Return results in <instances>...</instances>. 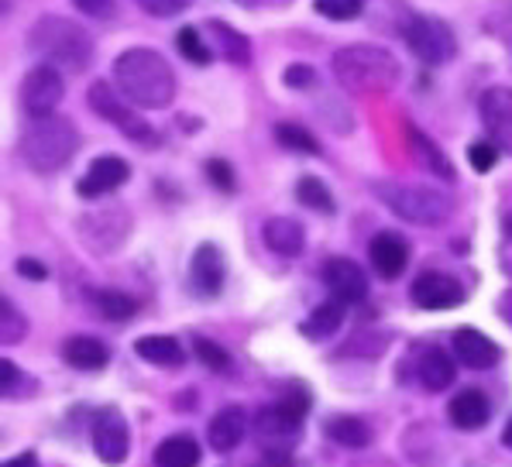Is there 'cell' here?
<instances>
[{
  "label": "cell",
  "mask_w": 512,
  "mask_h": 467,
  "mask_svg": "<svg viewBox=\"0 0 512 467\" xmlns=\"http://www.w3.org/2000/svg\"><path fill=\"white\" fill-rule=\"evenodd\" d=\"M454 354H458V361L471 371H485L499 361V347H495L482 330H471V327L454 334Z\"/></svg>",
  "instance_id": "obj_17"
},
{
  "label": "cell",
  "mask_w": 512,
  "mask_h": 467,
  "mask_svg": "<svg viewBox=\"0 0 512 467\" xmlns=\"http://www.w3.org/2000/svg\"><path fill=\"white\" fill-rule=\"evenodd\" d=\"M131 176V165L124 162L121 155H100L93 158L90 172L80 179V186H76V193L83 196V200H97V196H107L114 193V189H121L124 182Z\"/></svg>",
  "instance_id": "obj_13"
},
{
  "label": "cell",
  "mask_w": 512,
  "mask_h": 467,
  "mask_svg": "<svg viewBox=\"0 0 512 467\" xmlns=\"http://www.w3.org/2000/svg\"><path fill=\"white\" fill-rule=\"evenodd\" d=\"M62 358L80 371H100L110 361V351L104 340H97V337H69L66 344H62Z\"/></svg>",
  "instance_id": "obj_22"
},
{
  "label": "cell",
  "mask_w": 512,
  "mask_h": 467,
  "mask_svg": "<svg viewBox=\"0 0 512 467\" xmlns=\"http://www.w3.org/2000/svg\"><path fill=\"white\" fill-rule=\"evenodd\" d=\"M509 234H512V220H509Z\"/></svg>",
  "instance_id": "obj_46"
},
{
  "label": "cell",
  "mask_w": 512,
  "mask_h": 467,
  "mask_svg": "<svg viewBox=\"0 0 512 467\" xmlns=\"http://www.w3.org/2000/svg\"><path fill=\"white\" fill-rule=\"evenodd\" d=\"M193 351H196V358L207 364L210 371H227V368H231V358H227V351L220 344H214V340L196 337L193 340Z\"/></svg>",
  "instance_id": "obj_35"
},
{
  "label": "cell",
  "mask_w": 512,
  "mask_h": 467,
  "mask_svg": "<svg viewBox=\"0 0 512 467\" xmlns=\"http://www.w3.org/2000/svg\"><path fill=\"white\" fill-rule=\"evenodd\" d=\"M189 0H138V7H145L148 14H155V18H172V14H179Z\"/></svg>",
  "instance_id": "obj_39"
},
{
  "label": "cell",
  "mask_w": 512,
  "mask_h": 467,
  "mask_svg": "<svg viewBox=\"0 0 512 467\" xmlns=\"http://www.w3.org/2000/svg\"><path fill=\"white\" fill-rule=\"evenodd\" d=\"M468 162L475 172H492L495 162H499V145H495V141H475V145L468 148Z\"/></svg>",
  "instance_id": "obj_36"
},
{
  "label": "cell",
  "mask_w": 512,
  "mask_h": 467,
  "mask_svg": "<svg viewBox=\"0 0 512 467\" xmlns=\"http://www.w3.org/2000/svg\"><path fill=\"white\" fill-rule=\"evenodd\" d=\"M265 244L282 258H296L306 248V234L293 217H272L265 220Z\"/></svg>",
  "instance_id": "obj_20"
},
{
  "label": "cell",
  "mask_w": 512,
  "mask_h": 467,
  "mask_svg": "<svg viewBox=\"0 0 512 467\" xmlns=\"http://www.w3.org/2000/svg\"><path fill=\"white\" fill-rule=\"evenodd\" d=\"M378 200L385 203L396 217L420 227H437L454 213V200L433 186H409V182H382L375 186Z\"/></svg>",
  "instance_id": "obj_5"
},
{
  "label": "cell",
  "mask_w": 512,
  "mask_h": 467,
  "mask_svg": "<svg viewBox=\"0 0 512 467\" xmlns=\"http://www.w3.org/2000/svg\"><path fill=\"white\" fill-rule=\"evenodd\" d=\"M416 375H420V382H423V389L427 392H444V389H451L454 385V378H458V368H454V361H451V354L447 351H427L420 358V368H416Z\"/></svg>",
  "instance_id": "obj_23"
},
{
  "label": "cell",
  "mask_w": 512,
  "mask_h": 467,
  "mask_svg": "<svg viewBox=\"0 0 512 467\" xmlns=\"http://www.w3.org/2000/svg\"><path fill=\"white\" fill-rule=\"evenodd\" d=\"M502 440H506V447L512 450V419H509V426H506V433H502Z\"/></svg>",
  "instance_id": "obj_45"
},
{
  "label": "cell",
  "mask_w": 512,
  "mask_h": 467,
  "mask_svg": "<svg viewBox=\"0 0 512 467\" xmlns=\"http://www.w3.org/2000/svg\"><path fill=\"white\" fill-rule=\"evenodd\" d=\"M296 200L317 213H334V196L317 176H303L296 182Z\"/></svg>",
  "instance_id": "obj_30"
},
{
  "label": "cell",
  "mask_w": 512,
  "mask_h": 467,
  "mask_svg": "<svg viewBox=\"0 0 512 467\" xmlns=\"http://www.w3.org/2000/svg\"><path fill=\"white\" fill-rule=\"evenodd\" d=\"M499 310H502V316H506V323L512 327V292H506V299H502V306H499Z\"/></svg>",
  "instance_id": "obj_44"
},
{
  "label": "cell",
  "mask_w": 512,
  "mask_h": 467,
  "mask_svg": "<svg viewBox=\"0 0 512 467\" xmlns=\"http://www.w3.org/2000/svg\"><path fill=\"white\" fill-rule=\"evenodd\" d=\"M189 286L203 299H214L217 292L224 289V255H220L214 244H200V248L193 251V261H189Z\"/></svg>",
  "instance_id": "obj_15"
},
{
  "label": "cell",
  "mask_w": 512,
  "mask_h": 467,
  "mask_svg": "<svg viewBox=\"0 0 512 467\" xmlns=\"http://www.w3.org/2000/svg\"><path fill=\"white\" fill-rule=\"evenodd\" d=\"M200 464V443L193 437H169L155 447V467H196Z\"/></svg>",
  "instance_id": "obj_24"
},
{
  "label": "cell",
  "mask_w": 512,
  "mask_h": 467,
  "mask_svg": "<svg viewBox=\"0 0 512 467\" xmlns=\"http://www.w3.org/2000/svg\"><path fill=\"white\" fill-rule=\"evenodd\" d=\"M306 413H310V395L306 392H299L293 389L286 395V399H279L275 406L269 409H262L255 419V426H258V437L262 440H275V443H282V440H296L299 437V426H303V419Z\"/></svg>",
  "instance_id": "obj_7"
},
{
  "label": "cell",
  "mask_w": 512,
  "mask_h": 467,
  "mask_svg": "<svg viewBox=\"0 0 512 467\" xmlns=\"http://www.w3.org/2000/svg\"><path fill=\"white\" fill-rule=\"evenodd\" d=\"M18 275H21V279H35V282H42L49 272H45L42 261H35V258H21V261H18Z\"/></svg>",
  "instance_id": "obj_42"
},
{
  "label": "cell",
  "mask_w": 512,
  "mask_h": 467,
  "mask_svg": "<svg viewBox=\"0 0 512 467\" xmlns=\"http://www.w3.org/2000/svg\"><path fill=\"white\" fill-rule=\"evenodd\" d=\"M86 18H110L114 14V0H73Z\"/></svg>",
  "instance_id": "obj_41"
},
{
  "label": "cell",
  "mask_w": 512,
  "mask_h": 467,
  "mask_svg": "<svg viewBox=\"0 0 512 467\" xmlns=\"http://www.w3.org/2000/svg\"><path fill=\"white\" fill-rule=\"evenodd\" d=\"M62 93H66V83H62V69L55 66H35L21 83V104H25L28 117H49L55 114V107L62 104Z\"/></svg>",
  "instance_id": "obj_9"
},
{
  "label": "cell",
  "mask_w": 512,
  "mask_h": 467,
  "mask_svg": "<svg viewBox=\"0 0 512 467\" xmlns=\"http://www.w3.org/2000/svg\"><path fill=\"white\" fill-rule=\"evenodd\" d=\"M28 45L35 55H42L49 66L66 69V73H80L93 62V38L83 25L69 18H55V14H45V18L35 21L28 35Z\"/></svg>",
  "instance_id": "obj_3"
},
{
  "label": "cell",
  "mask_w": 512,
  "mask_h": 467,
  "mask_svg": "<svg viewBox=\"0 0 512 467\" xmlns=\"http://www.w3.org/2000/svg\"><path fill=\"white\" fill-rule=\"evenodd\" d=\"M18 382H21L18 364H14L11 358H4V361H0V395H7V399H11L14 389H18Z\"/></svg>",
  "instance_id": "obj_40"
},
{
  "label": "cell",
  "mask_w": 512,
  "mask_h": 467,
  "mask_svg": "<svg viewBox=\"0 0 512 467\" xmlns=\"http://www.w3.org/2000/svg\"><path fill=\"white\" fill-rule=\"evenodd\" d=\"M93 303H97L100 316H107V320H114V323H124V320H131V316L138 313L135 299H131L128 292H117V289L97 292V296H93Z\"/></svg>",
  "instance_id": "obj_28"
},
{
  "label": "cell",
  "mask_w": 512,
  "mask_h": 467,
  "mask_svg": "<svg viewBox=\"0 0 512 467\" xmlns=\"http://www.w3.org/2000/svg\"><path fill=\"white\" fill-rule=\"evenodd\" d=\"M207 31H210V35H214L217 49H220V55H224L227 62H234V66H244V62L251 59V45H248V38L238 35V31H234V28L220 25V21H210Z\"/></svg>",
  "instance_id": "obj_26"
},
{
  "label": "cell",
  "mask_w": 512,
  "mask_h": 467,
  "mask_svg": "<svg viewBox=\"0 0 512 467\" xmlns=\"http://www.w3.org/2000/svg\"><path fill=\"white\" fill-rule=\"evenodd\" d=\"M4 467H42V464H38V457L28 450V454H18V457H11V461H4Z\"/></svg>",
  "instance_id": "obj_43"
},
{
  "label": "cell",
  "mask_w": 512,
  "mask_h": 467,
  "mask_svg": "<svg viewBox=\"0 0 512 467\" xmlns=\"http://www.w3.org/2000/svg\"><path fill=\"white\" fill-rule=\"evenodd\" d=\"M80 148V134L66 117H31L28 131L21 134V158L35 172H59Z\"/></svg>",
  "instance_id": "obj_4"
},
{
  "label": "cell",
  "mask_w": 512,
  "mask_h": 467,
  "mask_svg": "<svg viewBox=\"0 0 512 467\" xmlns=\"http://www.w3.org/2000/svg\"><path fill=\"white\" fill-rule=\"evenodd\" d=\"M344 323V303L341 299H330V303L317 306V310L310 313V320L303 323V334L310 340H327L330 334H337Z\"/></svg>",
  "instance_id": "obj_25"
},
{
  "label": "cell",
  "mask_w": 512,
  "mask_h": 467,
  "mask_svg": "<svg viewBox=\"0 0 512 467\" xmlns=\"http://www.w3.org/2000/svg\"><path fill=\"white\" fill-rule=\"evenodd\" d=\"M176 45H179V55L189 62H196V66H207L210 59H214V52H210V45L203 42V35L196 28H183L176 35Z\"/></svg>",
  "instance_id": "obj_32"
},
{
  "label": "cell",
  "mask_w": 512,
  "mask_h": 467,
  "mask_svg": "<svg viewBox=\"0 0 512 467\" xmlns=\"http://www.w3.org/2000/svg\"><path fill=\"white\" fill-rule=\"evenodd\" d=\"M25 330H28L25 316L14 310L11 299H4V303H0V344H18V340L25 337Z\"/></svg>",
  "instance_id": "obj_33"
},
{
  "label": "cell",
  "mask_w": 512,
  "mask_h": 467,
  "mask_svg": "<svg viewBox=\"0 0 512 467\" xmlns=\"http://www.w3.org/2000/svg\"><path fill=\"white\" fill-rule=\"evenodd\" d=\"M403 38L416 59L427 62V66H444V62H451L454 55H458V38H454V31L440 18H430V14H413V18L406 21Z\"/></svg>",
  "instance_id": "obj_6"
},
{
  "label": "cell",
  "mask_w": 512,
  "mask_h": 467,
  "mask_svg": "<svg viewBox=\"0 0 512 467\" xmlns=\"http://www.w3.org/2000/svg\"><path fill=\"white\" fill-rule=\"evenodd\" d=\"M451 423L458 426V430H482L488 423V416H492V402H488L485 392L478 389H464L451 399Z\"/></svg>",
  "instance_id": "obj_18"
},
{
  "label": "cell",
  "mask_w": 512,
  "mask_h": 467,
  "mask_svg": "<svg viewBox=\"0 0 512 467\" xmlns=\"http://www.w3.org/2000/svg\"><path fill=\"white\" fill-rule=\"evenodd\" d=\"M368 258H372L375 272L382 275V279H399L409 261V248L406 241L399 234L385 231V234H375L372 237V248H368Z\"/></svg>",
  "instance_id": "obj_16"
},
{
  "label": "cell",
  "mask_w": 512,
  "mask_h": 467,
  "mask_svg": "<svg viewBox=\"0 0 512 467\" xmlns=\"http://www.w3.org/2000/svg\"><path fill=\"white\" fill-rule=\"evenodd\" d=\"M409 145H413L416 152H420L423 165H427L430 172H437V176H444L447 182L454 179V169H451V162H447V158H444V152H440V148L433 145V141H430L427 134H423L420 128H409Z\"/></svg>",
  "instance_id": "obj_29"
},
{
  "label": "cell",
  "mask_w": 512,
  "mask_h": 467,
  "mask_svg": "<svg viewBox=\"0 0 512 467\" xmlns=\"http://www.w3.org/2000/svg\"><path fill=\"white\" fill-rule=\"evenodd\" d=\"M327 437L337 440L341 447L358 450V447H368V440H372V430H368V426L361 423L358 416H337V419H330V423H327Z\"/></svg>",
  "instance_id": "obj_27"
},
{
  "label": "cell",
  "mask_w": 512,
  "mask_h": 467,
  "mask_svg": "<svg viewBox=\"0 0 512 467\" xmlns=\"http://www.w3.org/2000/svg\"><path fill=\"white\" fill-rule=\"evenodd\" d=\"M275 138H279V145H282V148H289V152L320 155L317 138H313L310 131L299 128V124H279V128H275Z\"/></svg>",
  "instance_id": "obj_31"
},
{
  "label": "cell",
  "mask_w": 512,
  "mask_h": 467,
  "mask_svg": "<svg viewBox=\"0 0 512 467\" xmlns=\"http://www.w3.org/2000/svg\"><path fill=\"white\" fill-rule=\"evenodd\" d=\"M86 100H90L93 114H100L104 121L117 124V128L128 134L131 141H145V145H148V141H155L152 128H148V124L138 117V107L135 104H124V100L117 97L114 90H110V83H93L90 93H86Z\"/></svg>",
  "instance_id": "obj_8"
},
{
  "label": "cell",
  "mask_w": 512,
  "mask_h": 467,
  "mask_svg": "<svg viewBox=\"0 0 512 467\" xmlns=\"http://www.w3.org/2000/svg\"><path fill=\"white\" fill-rule=\"evenodd\" d=\"M286 86L289 90H310L313 83H317V69L313 66H303V62H293V66L286 69Z\"/></svg>",
  "instance_id": "obj_37"
},
{
  "label": "cell",
  "mask_w": 512,
  "mask_h": 467,
  "mask_svg": "<svg viewBox=\"0 0 512 467\" xmlns=\"http://www.w3.org/2000/svg\"><path fill=\"white\" fill-rule=\"evenodd\" d=\"M135 354L148 364H159V368H179L186 361V351L176 337L152 334V337H138L135 340Z\"/></svg>",
  "instance_id": "obj_21"
},
{
  "label": "cell",
  "mask_w": 512,
  "mask_h": 467,
  "mask_svg": "<svg viewBox=\"0 0 512 467\" xmlns=\"http://www.w3.org/2000/svg\"><path fill=\"white\" fill-rule=\"evenodd\" d=\"M93 450L104 464H124L131 450V437H128V423L117 409H100L97 419H93Z\"/></svg>",
  "instance_id": "obj_10"
},
{
  "label": "cell",
  "mask_w": 512,
  "mask_h": 467,
  "mask_svg": "<svg viewBox=\"0 0 512 467\" xmlns=\"http://www.w3.org/2000/svg\"><path fill=\"white\" fill-rule=\"evenodd\" d=\"M114 83L121 97L141 110L169 107L176 97V73L155 49H128L117 55Z\"/></svg>",
  "instance_id": "obj_1"
},
{
  "label": "cell",
  "mask_w": 512,
  "mask_h": 467,
  "mask_svg": "<svg viewBox=\"0 0 512 467\" xmlns=\"http://www.w3.org/2000/svg\"><path fill=\"white\" fill-rule=\"evenodd\" d=\"M334 76L351 93H389L399 86L403 66L389 49L378 45H348L334 52Z\"/></svg>",
  "instance_id": "obj_2"
},
{
  "label": "cell",
  "mask_w": 512,
  "mask_h": 467,
  "mask_svg": "<svg viewBox=\"0 0 512 467\" xmlns=\"http://www.w3.org/2000/svg\"><path fill=\"white\" fill-rule=\"evenodd\" d=\"M324 286L341 303H361L368 296V279L351 258H330L324 265Z\"/></svg>",
  "instance_id": "obj_14"
},
{
  "label": "cell",
  "mask_w": 512,
  "mask_h": 467,
  "mask_svg": "<svg viewBox=\"0 0 512 467\" xmlns=\"http://www.w3.org/2000/svg\"><path fill=\"white\" fill-rule=\"evenodd\" d=\"M313 7L330 21H351L365 11V0H313Z\"/></svg>",
  "instance_id": "obj_34"
},
{
  "label": "cell",
  "mask_w": 512,
  "mask_h": 467,
  "mask_svg": "<svg viewBox=\"0 0 512 467\" xmlns=\"http://www.w3.org/2000/svg\"><path fill=\"white\" fill-rule=\"evenodd\" d=\"M409 296L420 310H454V306L464 303V286L444 272H423L413 282Z\"/></svg>",
  "instance_id": "obj_11"
},
{
  "label": "cell",
  "mask_w": 512,
  "mask_h": 467,
  "mask_svg": "<svg viewBox=\"0 0 512 467\" xmlns=\"http://www.w3.org/2000/svg\"><path fill=\"white\" fill-rule=\"evenodd\" d=\"M207 176H210V182H214L217 189H224V193H231V189H234V172H231V165H227L224 158H210Z\"/></svg>",
  "instance_id": "obj_38"
},
{
  "label": "cell",
  "mask_w": 512,
  "mask_h": 467,
  "mask_svg": "<svg viewBox=\"0 0 512 467\" xmlns=\"http://www.w3.org/2000/svg\"><path fill=\"white\" fill-rule=\"evenodd\" d=\"M482 121L488 138L499 145V152L512 155V90L509 86H492L482 97Z\"/></svg>",
  "instance_id": "obj_12"
},
{
  "label": "cell",
  "mask_w": 512,
  "mask_h": 467,
  "mask_svg": "<svg viewBox=\"0 0 512 467\" xmlns=\"http://www.w3.org/2000/svg\"><path fill=\"white\" fill-rule=\"evenodd\" d=\"M244 433H248V416H244V409L238 406L220 409V413L210 419V447H214L217 454H231L244 440Z\"/></svg>",
  "instance_id": "obj_19"
}]
</instances>
